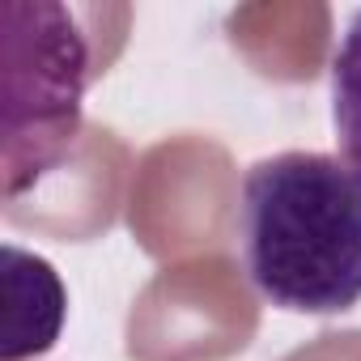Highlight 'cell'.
Masks as SVG:
<instances>
[{
  "label": "cell",
  "instance_id": "6da1fadb",
  "mask_svg": "<svg viewBox=\"0 0 361 361\" xmlns=\"http://www.w3.org/2000/svg\"><path fill=\"white\" fill-rule=\"evenodd\" d=\"M234 238L264 302L344 314L361 302V174L340 153L259 157L238 188Z\"/></svg>",
  "mask_w": 361,
  "mask_h": 361
},
{
  "label": "cell",
  "instance_id": "7a4b0ae2",
  "mask_svg": "<svg viewBox=\"0 0 361 361\" xmlns=\"http://www.w3.org/2000/svg\"><path fill=\"white\" fill-rule=\"evenodd\" d=\"M5 340L0 361H39L51 353L64 327L68 293L60 285V272L13 243H5Z\"/></svg>",
  "mask_w": 361,
  "mask_h": 361
},
{
  "label": "cell",
  "instance_id": "3957f363",
  "mask_svg": "<svg viewBox=\"0 0 361 361\" xmlns=\"http://www.w3.org/2000/svg\"><path fill=\"white\" fill-rule=\"evenodd\" d=\"M331 128L340 157L361 174V9L348 18L331 56Z\"/></svg>",
  "mask_w": 361,
  "mask_h": 361
}]
</instances>
